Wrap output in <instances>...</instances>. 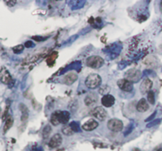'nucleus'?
Returning <instances> with one entry per match:
<instances>
[{
  "mask_svg": "<svg viewBox=\"0 0 162 151\" xmlns=\"http://www.w3.org/2000/svg\"><path fill=\"white\" fill-rule=\"evenodd\" d=\"M70 114L67 111H55L51 116V123L54 126H58L59 123L66 125L69 122Z\"/></svg>",
  "mask_w": 162,
  "mask_h": 151,
  "instance_id": "f257e3e1",
  "label": "nucleus"
},
{
  "mask_svg": "<svg viewBox=\"0 0 162 151\" xmlns=\"http://www.w3.org/2000/svg\"><path fill=\"white\" fill-rule=\"evenodd\" d=\"M101 77L99 74H90V75L86 77L85 81V84L87 88L91 89V90H94L96 88L101 86Z\"/></svg>",
  "mask_w": 162,
  "mask_h": 151,
  "instance_id": "f03ea898",
  "label": "nucleus"
},
{
  "mask_svg": "<svg viewBox=\"0 0 162 151\" xmlns=\"http://www.w3.org/2000/svg\"><path fill=\"white\" fill-rule=\"evenodd\" d=\"M104 63L103 58L98 55H92L86 59V66L93 69H98L104 65Z\"/></svg>",
  "mask_w": 162,
  "mask_h": 151,
  "instance_id": "7ed1b4c3",
  "label": "nucleus"
},
{
  "mask_svg": "<svg viewBox=\"0 0 162 151\" xmlns=\"http://www.w3.org/2000/svg\"><path fill=\"white\" fill-rule=\"evenodd\" d=\"M142 78V72L141 70H138V69H130L128 70L127 72L125 73L124 74V79L128 80L130 82H137V81L140 80Z\"/></svg>",
  "mask_w": 162,
  "mask_h": 151,
  "instance_id": "20e7f679",
  "label": "nucleus"
},
{
  "mask_svg": "<svg viewBox=\"0 0 162 151\" xmlns=\"http://www.w3.org/2000/svg\"><path fill=\"white\" fill-rule=\"evenodd\" d=\"M108 128L114 132H119L123 128V123L120 119H111L108 120L107 123Z\"/></svg>",
  "mask_w": 162,
  "mask_h": 151,
  "instance_id": "39448f33",
  "label": "nucleus"
},
{
  "mask_svg": "<svg viewBox=\"0 0 162 151\" xmlns=\"http://www.w3.org/2000/svg\"><path fill=\"white\" fill-rule=\"evenodd\" d=\"M92 115H93L96 119H99L101 121H104L105 119L107 118V112L104 109V108L101 106H97L93 108V110L92 111Z\"/></svg>",
  "mask_w": 162,
  "mask_h": 151,
  "instance_id": "423d86ee",
  "label": "nucleus"
},
{
  "mask_svg": "<svg viewBox=\"0 0 162 151\" xmlns=\"http://www.w3.org/2000/svg\"><path fill=\"white\" fill-rule=\"evenodd\" d=\"M13 81L10 74L6 67H2L0 69V81L5 85H10Z\"/></svg>",
  "mask_w": 162,
  "mask_h": 151,
  "instance_id": "0eeeda50",
  "label": "nucleus"
},
{
  "mask_svg": "<svg viewBox=\"0 0 162 151\" xmlns=\"http://www.w3.org/2000/svg\"><path fill=\"white\" fill-rule=\"evenodd\" d=\"M117 85L118 87L124 92H131L133 90L134 85L132 82H130L128 80L125 79H119L117 81Z\"/></svg>",
  "mask_w": 162,
  "mask_h": 151,
  "instance_id": "6e6552de",
  "label": "nucleus"
},
{
  "mask_svg": "<svg viewBox=\"0 0 162 151\" xmlns=\"http://www.w3.org/2000/svg\"><path fill=\"white\" fill-rule=\"evenodd\" d=\"M152 87H153V81L150 79H145L142 81L139 89L142 94H145L150 92Z\"/></svg>",
  "mask_w": 162,
  "mask_h": 151,
  "instance_id": "1a4fd4ad",
  "label": "nucleus"
},
{
  "mask_svg": "<svg viewBox=\"0 0 162 151\" xmlns=\"http://www.w3.org/2000/svg\"><path fill=\"white\" fill-rule=\"evenodd\" d=\"M98 101V96L96 93H89L85 97L84 102L86 106H93Z\"/></svg>",
  "mask_w": 162,
  "mask_h": 151,
  "instance_id": "9d476101",
  "label": "nucleus"
},
{
  "mask_svg": "<svg viewBox=\"0 0 162 151\" xmlns=\"http://www.w3.org/2000/svg\"><path fill=\"white\" fill-rule=\"evenodd\" d=\"M98 122L94 119H90L81 126L82 129L86 131H92L98 127Z\"/></svg>",
  "mask_w": 162,
  "mask_h": 151,
  "instance_id": "9b49d317",
  "label": "nucleus"
},
{
  "mask_svg": "<svg viewBox=\"0 0 162 151\" xmlns=\"http://www.w3.org/2000/svg\"><path fill=\"white\" fill-rule=\"evenodd\" d=\"M62 142H63V138L61 136V134H55L51 138V139L48 142V145L51 148H57L61 145Z\"/></svg>",
  "mask_w": 162,
  "mask_h": 151,
  "instance_id": "f8f14e48",
  "label": "nucleus"
},
{
  "mask_svg": "<svg viewBox=\"0 0 162 151\" xmlns=\"http://www.w3.org/2000/svg\"><path fill=\"white\" fill-rule=\"evenodd\" d=\"M78 76L77 73L75 72H69L67 73L66 75L63 77V82L66 85H72L78 80Z\"/></svg>",
  "mask_w": 162,
  "mask_h": 151,
  "instance_id": "ddd939ff",
  "label": "nucleus"
},
{
  "mask_svg": "<svg viewBox=\"0 0 162 151\" xmlns=\"http://www.w3.org/2000/svg\"><path fill=\"white\" fill-rule=\"evenodd\" d=\"M115 101H116V99L111 94L104 95L101 98L102 105L106 108H110L113 106V105L115 104Z\"/></svg>",
  "mask_w": 162,
  "mask_h": 151,
  "instance_id": "4468645a",
  "label": "nucleus"
},
{
  "mask_svg": "<svg viewBox=\"0 0 162 151\" xmlns=\"http://www.w3.org/2000/svg\"><path fill=\"white\" fill-rule=\"evenodd\" d=\"M149 104L145 98H142L136 105V109L139 112H145L149 109Z\"/></svg>",
  "mask_w": 162,
  "mask_h": 151,
  "instance_id": "2eb2a0df",
  "label": "nucleus"
},
{
  "mask_svg": "<svg viewBox=\"0 0 162 151\" xmlns=\"http://www.w3.org/2000/svg\"><path fill=\"white\" fill-rule=\"evenodd\" d=\"M19 109L21 112V119L22 122H25L29 118V109H28L27 106L25 104H22V103H21L19 105Z\"/></svg>",
  "mask_w": 162,
  "mask_h": 151,
  "instance_id": "dca6fc26",
  "label": "nucleus"
},
{
  "mask_svg": "<svg viewBox=\"0 0 162 151\" xmlns=\"http://www.w3.org/2000/svg\"><path fill=\"white\" fill-rule=\"evenodd\" d=\"M14 123V119L11 116H8V117L6 118V121H5V124L3 126V133H6L7 131L11 128Z\"/></svg>",
  "mask_w": 162,
  "mask_h": 151,
  "instance_id": "f3484780",
  "label": "nucleus"
},
{
  "mask_svg": "<svg viewBox=\"0 0 162 151\" xmlns=\"http://www.w3.org/2000/svg\"><path fill=\"white\" fill-rule=\"evenodd\" d=\"M52 131V127L50 126V125H46L43 129V131H42V134H43V137L44 139H47V138H48L49 135L51 134Z\"/></svg>",
  "mask_w": 162,
  "mask_h": 151,
  "instance_id": "a211bd4d",
  "label": "nucleus"
},
{
  "mask_svg": "<svg viewBox=\"0 0 162 151\" xmlns=\"http://www.w3.org/2000/svg\"><path fill=\"white\" fill-rule=\"evenodd\" d=\"M62 131L66 135H72V134H74V132L73 131L70 125H64L63 128H62Z\"/></svg>",
  "mask_w": 162,
  "mask_h": 151,
  "instance_id": "6ab92c4d",
  "label": "nucleus"
},
{
  "mask_svg": "<svg viewBox=\"0 0 162 151\" xmlns=\"http://www.w3.org/2000/svg\"><path fill=\"white\" fill-rule=\"evenodd\" d=\"M109 92H110V87L108 85H103L99 89V93L102 94V95H104V96L108 94Z\"/></svg>",
  "mask_w": 162,
  "mask_h": 151,
  "instance_id": "aec40b11",
  "label": "nucleus"
},
{
  "mask_svg": "<svg viewBox=\"0 0 162 151\" xmlns=\"http://www.w3.org/2000/svg\"><path fill=\"white\" fill-rule=\"evenodd\" d=\"M147 101L151 105L155 104V95L153 91H150L147 93Z\"/></svg>",
  "mask_w": 162,
  "mask_h": 151,
  "instance_id": "412c9836",
  "label": "nucleus"
},
{
  "mask_svg": "<svg viewBox=\"0 0 162 151\" xmlns=\"http://www.w3.org/2000/svg\"><path fill=\"white\" fill-rule=\"evenodd\" d=\"M70 128L71 129L73 130V131L75 133V132H79L80 131V126L78 124V123L77 122H74V121H73L70 123Z\"/></svg>",
  "mask_w": 162,
  "mask_h": 151,
  "instance_id": "4be33fe9",
  "label": "nucleus"
},
{
  "mask_svg": "<svg viewBox=\"0 0 162 151\" xmlns=\"http://www.w3.org/2000/svg\"><path fill=\"white\" fill-rule=\"evenodd\" d=\"M24 50V45L22 44H19V45H17L13 48V52L15 53V54H20L21 52H22Z\"/></svg>",
  "mask_w": 162,
  "mask_h": 151,
  "instance_id": "5701e85b",
  "label": "nucleus"
},
{
  "mask_svg": "<svg viewBox=\"0 0 162 151\" xmlns=\"http://www.w3.org/2000/svg\"><path fill=\"white\" fill-rule=\"evenodd\" d=\"M57 56H58V52H54L52 53V55H50L49 58L48 59V63H53L54 62H55V59L57 58Z\"/></svg>",
  "mask_w": 162,
  "mask_h": 151,
  "instance_id": "b1692460",
  "label": "nucleus"
},
{
  "mask_svg": "<svg viewBox=\"0 0 162 151\" xmlns=\"http://www.w3.org/2000/svg\"><path fill=\"white\" fill-rule=\"evenodd\" d=\"M9 108H10V105H6V108H5V111L3 114V121H6V118L8 117V111H9Z\"/></svg>",
  "mask_w": 162,
  "mask_h": 151,
  "instance_id": "393cba45",
  "label": "nucleus"
},
{
  "mask_svg": "<svg viewBox=\"0 0 162 151\" xmlns=\"http://www.w3.org/2000/svg\"><path fill=\"white\" fill-rule=\"evenodd\" d=\"M5 3L6 5L10 7H12V6H14L17 3V1H14V0H10V1H5Z\"/></svg>",
  "mask_w": 162,
  "mask_h": 151,
  "instance_id": "a878e982",
  "label": "nucleus"
},
{
  "mask_svg": "<svg viewBox=\"0 0 162 151\" xmlns=\"http://www.w3.org/2000/svg\"><path fill=\"white\" fill-rule=\"evenodd\" d=\"M32 41H27V42L25 43V47H26V48H30V47L32 45Z\"/></svg>",
  "mask_w": 162,
  "mask_h": 151,
  "instance_id": "bb28decb",
  "label": "nucleus"
},
{
  "mask_svg": "<svg viewBox=\"0 0 162 151\" xmlns=\"http://www.w3.org/2000/svg\"><path fill=\"white\" fill-rule=\"evenodd\" d=\"M158 123V121H157V120L154 121V122L150 123L147 125V128H150V127H153V126H154V125L156 124V123Z\"/></svg>",
  "mask_w": 162,
  "mask_h": 151,
  "instance_id": "cd10ccee",
  "label": "nucleus"
},
{
  "mask_svg": "<svg viewBox=\"0 0 162 151\" xmlns=\"http://www.w3.org/2000/svg\"><path fill=\"white\" fill-rule=\"evenodd\" d=\"M33 39L34 40H36V41H43V40H44V38H40L39 37H33Z\"/></svg>",
  "mask_w": 162,
  "mask_h": 151,
  "instance_id": "c85d7f7f",
  "label": "nucleus"
},
{
  "mask_svg": "<svg viewBox=\"0 0 162 151\" xmlns=\"http://www.w3.org/2000/svg\"><path fill=\"white\" fill-rule=\"evenodd\" d=\"M160 10H161V11L162 13V1L161 2V4H160Z\"/></svg>",
  "mask_w": 162,
  "mask_h": 151,
  "instance_id": "c756f323",
  "label": "nucleus"
},
{
  "mask_svg": "<svg viewBox=\"0 0 162 151\" xmlns=\"http://www.w3.org/2000/svg\"><path fill=\"white\" fill-rule=\"evenodd\" d=\"M0 114H1V108H0Z\"/></svg>",
  "mask_w": 162,
  "mask_h": 151,
  "instance_id": "7c9ffc66",
  "label": "nucleus"
}]
</instances>
